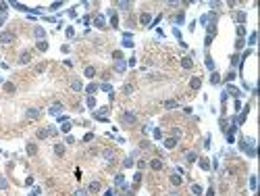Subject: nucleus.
Masks as SVG:
<instances>
[{"label": "nucleus", "mask_w": 260, "mask_h": 196, "mask_svg": "<svg viewBox=\"0 0 260 196\" xmlns=\"http://www.w3.org/2000/svg\"><path fill=\"white\" fill-rule=\"evenodd\" d=\"M6 188H9V182L4 177H0V190H6Z\"/></svg>", "instance_id": "nucleus-33"}, {"label": "nucleus", "mask_w": 260, "mask_h": 196, "mask_svg": "<svg viewBox=\"0 0 260 196\" xmlns=\"http://www.w3.org/2000/svg\"><path fill=\"white\" fill-rule=\"evenodd\" d=\"M33 34H36V38H38V40H42V38H44V36H46V31H44V29H42V27H38V29H36V31H33Z\"/></svg>", "instance_id": "nucleus-26"}, {"label": "nucleus", "mask_w": 260, "mask_h": 196, "mask_svg": "<svg viewBox=\"0 0 260 196\" xmlns=\"http://www.w3.org/2000/svg\"><path fill=\"white\" fill-rule=\"evenodd\" d=\"M206 196H215V190H212V188H210V190L206 192Z\"/></svg>", "instance_id": "nucleus-43"}, {"label": "nucleus", "mask_w": 260, "mask_h": 196, "mask_svg": "<svg viewBox=\"0 0 260 196\" xmlns=\"http://www.w3.org/2000/svg\"><path fill=\"white\" fill-rule=\"evenodd\" d=\"M175 146H177V140L175 138H167V140H164V148H175Z\"/></svg>", "instance_id": "nucleus-10"}, {"label": "nucleus", "mask_w": 260, "mask_h": 196, "mask_svg": "<svg viewBox=\"0 0 260 196\" xmlns=\"http://www.w3.org/2000/svg\"><path fill=\"white\" fill-rule=\"evenodd\" d=\"M67 36H69V38H73V36H75V31H73V27H67Z\"/></svg>", "instance_id": "nucleus-38"}, {"label": "nucleus", "mask_w": 260, "mask_h": 196, "mask_svg": "<svg viewBox=\"0 0 260 196\" xmlns=\"http://www.w3.org/2000/svg\"><path fill=\"white\" fill-rule=\"evenodd\" d=\"M102 157H104L106 163H112V161H114V150H112V148H106V150L102 152Z\"/></svg>", "instance_id": "nucleus-4"}, {"label": "nucleus", "mask_w": 260, "mask_h": 196, "mask_svg": "<svg viewBox=\"0 0 260 196\" xmlns=\"http://www.w3.org/2000/svg\"><path fill=\"white\" fill-rule=\"evenodd\" d=\"M200 167H202L204 171H208V169H210V163H208L206 159H200Z\"/></svg>", "instance_id": "nucleus-28"}, {"label": "nucleus", "mask_w": 260, "mask_h": 196, "mask_svg": "<svg viewBox=\"0 0 260 196\" xmlns=\"http://www.w3.org/2000/svg\"><path fill=\"white\" fill-rule=\"evenodd\" d=\"M119 9H125L127 11V9H131V2H119Z\"/></svg>", "instance_id": "nucleus-37"}, {"label": "nucleus", "mask_w": 260, "mask_h": 196, "mask_svg": "<svg viewBox=\"0 0 260 196\" xmlns=\"http://www.w3.org/2000/svg\"><path fill=\"white\" fill-rule=\"evenodd\" d=\"M85 194H87V192H85V190H77V192H75V194H73V196H85Z\"/></svg>", "instance_id": "nucleus-41"}, {"label": "nucleus", "mask_w": 260, "mask_h": 196, "mask_svg": "<svg viewBox=\"0 0 260 196\" xmlns=\"http://www.w3.org/2000/svg\"><path fill=\"white\" fill-rule=\"evenodd\" d=\"M192 194H196V196H200V194H202V188H200L198 184H194V186H192Z\"/></svg>", "instance_id": "nucleus-29"}, {"label": "nucleus", "mask_w": 260, "mask_h": 196, "mask_svg": "<svg viewBox=\"0 0 260 196\" xmlns=\"http://www.w3.org/2000/svg\"><path fill=\"white\" fill-rule=\"evenodd\" d=\"M150 167H152L154 171H160V169L164 167V163H162L160 159H152V161H150Z\"/></svg>", "instance_id": "nucleus-6"}, {"label": "nucleus", "mask_w": 260, "mask_h": 196, "mask_svg": "<svg viewBox=\"0 0 260 196\" xmlns=\"http://www.w3.org/2000/svg\"><path fill=\"white\" fill-rule=\"evenodd\" d=\"M206 67L208 69H215V61H212V57H206Z\"/></svg>", "instance_id": "nucleus-31"}, {"label": "nucleus", "mask_w": 260, "mask_h": 196, "mask_svg": "<svg viewBox=\"0 0 260 196\" xmlns=\"http://www.w3.org/2000/svg\"><path fill=\"white\" fill-rule=\"evenodd\" d=\"M87 192H100V182H92L90 188H87Z\"/></svg>", "instance_id": "nucleus-18"}, {"label": "nucleus", "mask_w": 260, "mask_h": 196, "mask_svg": "<svg viewBox=\"0 0 260 196\" xmlns=\"http://www.w3.org/2000/svg\"><path fill=\"white\" fill-rule=\"evenodd\" d=\"M94 23H96V27H104V23H106L104 21V15H98L96 19H94Z\"/></svg>", "instance_id": "nucleus-17"}, {"label": "nucleus", "mask_w": 260, "mask_h": 196, "mask_svg": "<svg viewBox=\"0 0 260 196\" xmlns=\"http://www.w3.org/2000/svg\"><path fill=\"white\" fill-rule=\"evenodd\" d=\"M29 61H31V54L25 50V52H21V57H19V65H29Z\"/></svg>", "instance_id": "nucleus-5"}, {"label": "nucleus", "mask_w": 260, "mask_h": 196, "mask_svg": "<svg viewBox=\"0 0 260 196\" xmlns=\"http://www.w3.org/2000/svg\"><path fill=\"white\" fill-rule=\"evenodd\" d=\"M200 86H202V79H200V77H194V79L190 82V88H192V90H200Z\"/></svg>", "instance_id": "nucleus-11"}, {"label": "nucleus", "mask_w": 260, "mask_h": 196, "mask_svg": "<svg viewBox=\"0 0 260 196\" xmlns=\"http://www.w3.org/2000/svg\"><path fill=\"white\" fill-rule=\"evenodd\" d=\"M229 92H231V94H235V96H237V94H239V90H235L233 86H229Z\"/></svg>", "instance_id": "nucleus-42"}, {"label": "nucleus", "mask_w": 260, "mask_h": 196, "mask_svg": "<svg viewBox=\"0 0 260 196\" xmlns=\"http://www.w3.org/2000/svg\"><path fill=\"white\" fill-rule=\"evenodd\" d=\"M71 88H73L75 92H79L83 86H81V82H79V79H71Z\"/></svg>", "instance_id": "nucleus-19"}, {"label": "nucleus", "mask_w": 260, "mask_h": 196, "mask_svg": "<svg viewBox=\"0 0 260 196\" xmlns=\"http://www.w3.org/2000/svg\"><path fill=\"white\" fill-rule=\"evenodd\" d=\"M38 50L46 52V50H48V42H46V40H38Z\"/></svg>", "instance_id": "nucleus-14"}, {"label": "nucleus", "mask_w": 260, "mask_h": 196, "mask_svg": "<svg viewBox=\"0 0 260 196\" xmlns=\"http://www.w3.org/2000/svg\"><path fill=\"white\" fill-rule=\"evenodd\" d=\"M219 82H221V75H219V73H212V77H210V84H215V86H217Z\"/></svg>", "instance_id": "nucleus-24"}, {"label": "nucleus", "mask_w": 260, "mask_h": 196, "mask_svg": "<svg viewBox=\"0 0 260 196\" xmlns=\"http://www.w3.org/2000/svg\"><path fill=\"white\" fill-rule=\"evenodd\" d=\"M177 107H179L177 100H167V102H164V109H177Z\"/></svg>", "instance_id": "nucleus-21"}, {"label": "nucleus", "mask_w": 260, "mask_h": 196, "mask_svg": "<svg viewBox=\"0 0 260 196\" xmlns=\"http://www.w3.org/2000/svg\"><path fill=\"white\" fill-rule=\"evenodd\" d=\"M25 117H27L29 121H36V119H40V117H42V111H40V109H27Z\"/></svg>", "instance_id": "nucleus-2"}, {"label": "nucleus", "mask_w": 260, "mask_h": 196, "mask_svg": "<svg viewBox=\"0 0 260 196\" xmlns=\"http://www.w3.org/2000/svg\"><path fill=\"white\" fill-rule=\"evenodd\" d=\"M110 25H112V27L119 25V17H117V13H114V11H110Z\"/></svg>", "instance_id": "nucleus-15"}, {"label": "nucleus", "mask_w": 260, "mask_h": 196, "mask_svg": "<svg viewBox=\"0 0 260 196\" xmlns=\"http://www.w3.org/2000/svg\"><path fill=\"white\" fill-rule=\"evenodd\" d=\"M85 77H94V75H96V69H94V67H85Z\"/></svg>", "instance_id": "nucleus-22"}, {"label": "nucleus", "mask_w": 260, "mask_h": 196, "mask_svg": "<svg viewBox=\"0 0 260 196\" xmlns=\"http://www.w3.org/2000/svg\"><path fill=\"white\" fill-rule=\"evenodd\" d=\"M169 180H171V184H173V186H179V184H181V182H183V180H181V177H179V173H173V175H171V177H169Z\"/></svg>", "instance_id": "nucleus-16"}, {"label": "nucleus", "mask_w": 260, "mask_h": 196, "mask_svg": "<svg viewBox=\"0 0 260 196\" xmlns=\"http://www.w3.org/2000/svg\"><path fill=\"white\" fill-rule=\"evenodd\" d=\"M181 67H183V69H192V67H194L192 57H183V59H181Z\"/></svg>", "instance_id": "nucleus-7"}, {"label": "nucleus", "mask_w": 260, "mask_h": 196, "mask_svg": "<svg viewBox=\"0 0 260 196\" xmlns=\"http://www.w3.org/2000/svg\"><path fill=\"white\" fill-rule=\"evenodd\" d=\"M185 159H187V163H194V161L198 159V155H196V152H187V155H185Z\"/></svg>", "instance_id": "nucleus-23"}, {"label": "nucleus", "mask_w": 260, "mask_h": 196, "mask_svg": "<svg viewBox=\"0 0 260 196\" xmlns=\"http://www.w3.org/2000/svg\"><path fill=\"white\" fill-rule=\"evenodd\" d=\"M46 69V63H40V65H36V73H42Z\"/></svg>", "instance_id": "nucleus-34"}, {"label": "nucleus", "mask_w": 260, "mask_h": 196, "mask_svg": "<svg viewBox=\"0 0 260 196\" xmlns=\"http://www.w3.org/2000/svg\"><path fill=\"white\" fill-rule=\"evenodd\" d=\"M244 36H246V27H244V25H237V38L242 40Z\"/></svg>", "instance_id": "nucleus-25"}, {"label": "nucleus", "mask_w": 260, "mask_h": 196, "mask_svg": "<svg viewBox=\"0 0 260 196\" xmlns=\"http://www.w3.org/2000/svg\"><path fill=\"white\" fill-rule=\"evenodd\" d=\"M123 94H133V86L131 84H125L123 86Z\"/></svg>", "instance_id": "nucleus-27"}, {"label": "nucleus", "mask_w": 260, "mask_h": 196, "mask_svg": "<svg viewBox=\"0 0 260 196\" xmlns=\"http://www.w3.org/2000/svg\"><path fill=\"white\" fill-rule=\"evenodd\" d=\"M4 92L13 94V92H15V84H4Z\"/></svg>", "instance_id": "nucleus-30"}, {"label": "nucleus", "mask_w": 260, "mask_h": 196, "mask_svg": "<svg viewBox=\"0 0 260 196\" xmlns=\"http://www.w3.org/2000/svg\"><path fill=\"white\" fill-rule=\"evenodd\" d=\"M94 92H96V86H94V84L87 86V94H94Z\"/></svg>", "instance_id": "nucleus-39"}, {"label": "nucleus", "mask_w": 260, "mask_h": 196, "mask_svg": "<svg viewBox=\"0 0 260 196\" xmlns=\"http://www.w3.org/2000/svg\"><path fill=\"white\" fill-rule=\"evenodd\" d=\"M54 152H56L58 157H63V155H65V146H63V144H54Z\"/></svg>", "instance_id": "nucleus-20"}, {"label": "nucleus", "mask_w": 260, "mask_h": 196, "mask_svg": "<svg viewBox=\"0 0 260 196\" xmlns=\"http://www.w3.org/2000/svg\"><path fill=\"white\" fill-rule=\"evenodd\" d=\"M121 123H123V125H135V123H137V117H135L133 113L125 111V113H121Z\"/></svg>", "instance_id": "nucleus-1"}, {"label": "nucleus", "mask_w": 260, "mask_h": 196, "mask_svg": "<svg viewBox=\"0 0 260 196\" xmlns=\"http://www.w3.org/2000/svg\"><path fill=\"white\" fill-rule=\"evenodd\" d=\"M27 155H29V157H36V155H38V146H36L33 142H27Z\"/></svg>", "instance_id": "nucleus-8"}, {"label": "nucleus", "mask_w": 260, "mask_h": 196, "mask_svg": "<svg viewBox=\"0 0 260 196\" xmlns=\"http://www.w3.org/2000/svg\"><path fill=\"white\" fill-rule=\"evenodd\" d=\"M235 19H237L239 23H242V21H246V13H242V11H237V15H235Z\"/></svg>", "instance_id": "nucleus-32"}, {"label": "nucleus", "mask_w": 260, "mask_h": 196, "mask_svg": "<svg viewBox=\"0 0 260 196\" xmlns=\"http://www.w3.org/2000/svg\"><path fill=\"white\" fill-rule=\"evenodd\" d=\"M58 113H63V104L60 102H54L50 107V115H58Z\"/></svg>", "instance_id": "nucleus-9"}, {"label": "nucleus", "mask_w": 260, "mask_h": 196, "mask_svg": "<svg viewBox=\"0 0 260 196\" xmlns=\"http://www.w3.org/2000/svg\"><path fill=\"white\" fill-rule=\"evenodd\" d=\"M0 42H2V44L15 42V34H11V31H0Z\"/></svg>", "instance_id": "nucleus-3"}, {"label": "nucleus", "mask_w": 260, "mask_h": 196, "mask_svg": "<svg viewBox=\"0 0 260 196\" xmlns=\"http://www.w3.org/2000/svg\"><path fill=\"white\" fill-rule=\"evenodd\" d=\"M154 138H156V140H160V138H162V134H160V129H154Z\"/></svg>", "instance_id": "nucleus-40"}, {"label": "nucleus", "mask_w": 260, "mask_h": 196, "mask_svg": "<svg viewBox=\"0 0 260 196\" xmlns=\"http://www.w3.org/2000/svg\"><path fill=\"white\" fill-rule=\"evenodd\" d=\"M150 19H152V15H150V13H141V15H139V21L144 23V25H148Z\"/></svg>", "instance_id": "nucleus-13"}, {"label": "nucleus", "mask_w": 260, "mask_h": 196, "mask_svg": "<svg viewBox=\"0 0 260 196\" xmlns=\"http://www.w3.org/2000/svg\"><path fill=\"white\" fill-rule=\"evenodd\" d=\"M123 180H125V177H123V175L119 173V175H117V177H114V184H117V186H121V184H123Z\"/></svg>", "instance_id": "nucleus-35"}, {"label": "nucleus", "mask_w": 260, "mask_h": 196, "mask_svg": "<svg viewBox=\"0 0 260 196\" xmlns=\"http://www.w3.org/2000/svg\"><path fill=\"white\" fill-rule=\"evenodd\" d=\"M87 107H96V98H94V96L87 98Z\"/></svg>", "instance_id": "nucleus-36"}, {"label": "nucleus", "mask_w": 260, "mask_h": 196, "mask_svg": "<svg viewBox=\"0 0 260 196\" xmlns=\"http://www.w3.org/2000/svg\"><path fill=\"white\" fill-rule=\"evenodd\" d=\"M167 196H179V194H177V192H171V194H167Z\"/></svg>", "instance_id": "nucleus-44"}, {"label": "nucleus", "mask_w": 260, "mask_h": 196, "mask_svg": "<svg viewBox=\"0 0 260 196\" xmlns=\"http://www.w3.org/2000/svg\"><path fill=\"white\" fill-rule=\"evenodd\" d=\"M36 136H38L40 140H44V138H48V136H50V129H48V127H46V129H38Z\"/></svg>", "instance_id": "nucleus-12"}]
</instances>
